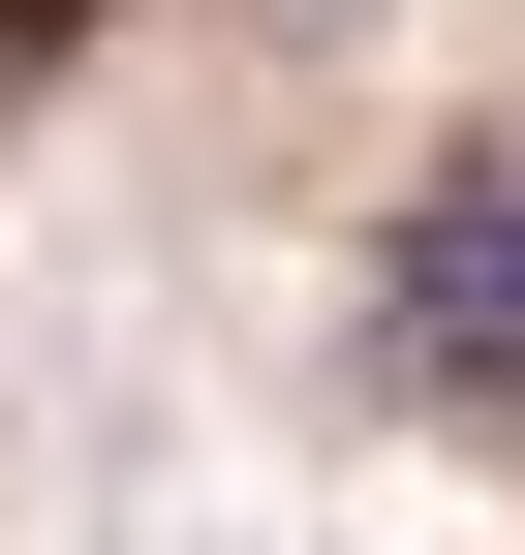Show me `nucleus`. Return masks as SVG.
Instances as JSON below:
<instances>
[{
	"label": "nucleus",
	"instance_id": "1",
	"mask_svg": "<svg viewBox=\"0 0 525 555\" xmlns=\"http://www.w3.org/2000/svg\"><path fill=\"white\" fill-rule=\"evenodd\" d=\"M371 339H402L433 401H525V155L402 185V247H371Z\"/></svg>",
	"mask_w": 525,
	"mask_h": 555
},
{
	"label": "nucleus",
	"instance_id": "2",
	"mask_svg": "<svg viewBox=\"0 0 525 555\" xmlns=\"http://www.w3.org/2000/svg\"><path fill=\"white\" fill-rule=\"evenodd\" d=\"M62 62H93V0H0V124H31V93H62Z\"/></svg>",
	"mask_w": 525,
	"mask_h": 555
}]
</instances>
